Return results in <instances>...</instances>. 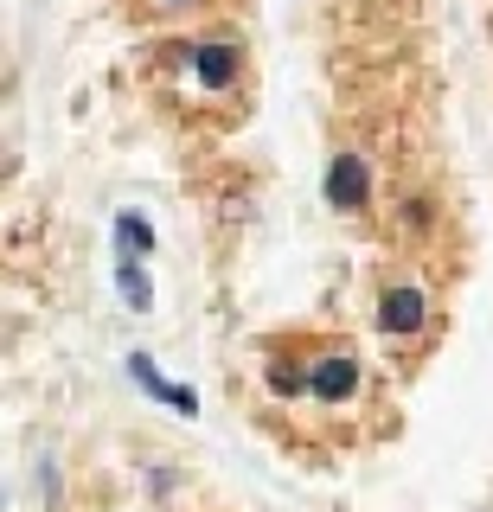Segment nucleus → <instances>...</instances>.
Listing matches in <instances>:
<instances>
[{
    "label": "nucleus",
    "instance_id": "nucleus-4",
    "mask_svg": "<svg viewBox=\"0 0 493 512\" xmlns=\"http://www.w3.org/2000/svg\"><path fill=\"white\" fill-rule=\"evenodd\" d=\"M423 320H429V301H423V288H410V282L385 288V301H378V327H385V333H417Z\"/></svg>",
    "mask_w": 493,
    "mask_h": 512
},
{
    "label": "nucleus",
    "instance_id": "nucleus-1",
    "mask_svg": "<svg viewBox=\"0 0 493 512\" xmlns=\"http://www.w3.org/2000/svg\"><path fill=\"white\" fill-rule=\"evenodd\" d=\"M180 77H193V90H205V96H225V90H237V77H244V52L225 45V39H199V45L180 52Z\"/></svg>",
    "mask_w": 493,
    "mask_h": 512
},
{
    "label": "nucleus",
    "instance_id": "nucleus-5",
    "mask_svg": "<svg viewBox=\"0 0 493 512\" xmlns=\"http://www.w3.org/2000/svg\"><path fill=\"white\" fill-rule=\"evenodd\" d=\"M129 372H135L141 384H148V391H154V397H161V404H173V410H186V416H193V410H199V397H193V391H186V384H167L161 372H154V359H148V352H129Z\"/></svg>",
    "mask_w": 493,
    "mask_h": 512
},
{
    "label": "nucleus",
    "instance_id": "nucleus-6",
    "mask_svg": "<svg viewBox=\"0 0 493 512\" xmlns=\"http://www.w3.org/2000/svg\"><path fill=\"white\" fill-rule=\"evenodd\" d=\"M116 282H122V301H129L135 314H141V308H148V301H154V288H148V276H141L135 263H122V269H116Z\"/></svg>",
    "mask_w": 493,
    "mask_h": 512
},
{
    "label": "nucleus",
    "instance_id": "nucleus-8",
    "mask_svg": "<svg viewBox=\"0 0 493 512\" xmlns=\"http://www.w3.org/2000/svg\"><path fill=\"white\" fill-rule=\"evenodd\" d=\"M154 7H167V13H173V7H193V0H154Z\"/></svg>",
    "mask_w": 493,
    "mask_h": 512
},
{
    "label": "nucleus",
    "instance_id": "nucleus-7",
    "mask_svg": "<svg viewBox=\"0 0 493 512\" xmlns=\"http://www.w3.org/2000/svg\"><path fill=\"white\" fill-rule=\"evenodd\" d=\"M116 237H122V250H154L148 218H135V212H122V218H116Z\"/></svg>",
    "mask_w": 493,
    "mask_h": 512
},
{
    "label": "nucleus",
    "instance_id": "nucleus-3",
    "mask_svg": "<svg viewBox=\"0 0 493 512\" xmlns=\"http://www.w3.org/2000/svg\"><path fill=\"white\" fill-rule=\"evenodd\" d=\"M327 199L340 205V212H365V199H372V173H365L359 154H340L327 167Z\"/></svg>",
    "mask_w": 493,
    "mask_h": 512
},
{
    "label": "nucleus",
    "instance_id": "nucleus-2",
    "mask_svg": "<svg viewBox=\"0 0 493 512\" xmlns=\"http://www.w3.org/2000/svg\"><path fill=\"white\" fill-rule=\"evenodd\" d=\"M308 391L321 397V404H340V397H353L359 391V359L353 352H321V359H314V378H308Z\"/></svg>",
    "mask_w": 493,
    "mask_h": 512
}]
</instances>
